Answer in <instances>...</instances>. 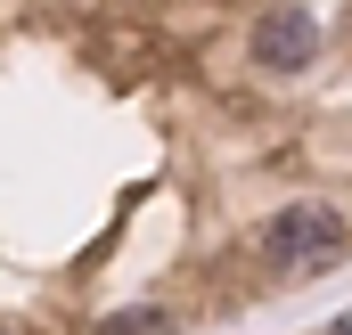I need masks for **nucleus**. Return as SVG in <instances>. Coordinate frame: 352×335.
Returning a JSON list of instances; mask_svg holds the SVG:
<instances>
[{
    "label": "nucleus",
    "mask_w": 352,
    "mask_h": 335,
    "mask_svg": "<svg viewBox=\"0 0 352 335\" xmlns=\"http://www.w3.org/2000/svg\"><path fill=\"white\" fill-rule=\"evenodd\" d=\"M270 253H278V262L320 270V262H336V253H344V221H336L328 205H287V213L270 221Z\"/></svg>",
    "instance_id": "nucleus-1"
},
{
    "label": "nucleus",
    "mask_w": 352,
    "mask_h": 335,
    "mask_svg": "<svg viewBox=\"0 0 352 335\" xmlns=\"http://www.w3.org/2000/svg\"><path fill=\"white\" fill-rule=\"evenodd\" d=\"M336 335H352V319H344V327H336Z\"/></svg>",
    "instance_id": "nucleus-3"
},
{
    "label": "nucleus",
    "mask_w": 352,
    "mask_h": 335,
    "mask_svg": "<svg viewBox=\"0 0 352 335\" xmlns=\"http://www.w3.org/2000/svg\"><path fill=\"white\" fill-rule=\"evenodd\" d=\"M254 58H263L270 74H303V66L320 58V25H311L303 8H270L263 25H254Z\"/></svg>",
    "instance_id": "nucleus-2"
}]
</instances>
